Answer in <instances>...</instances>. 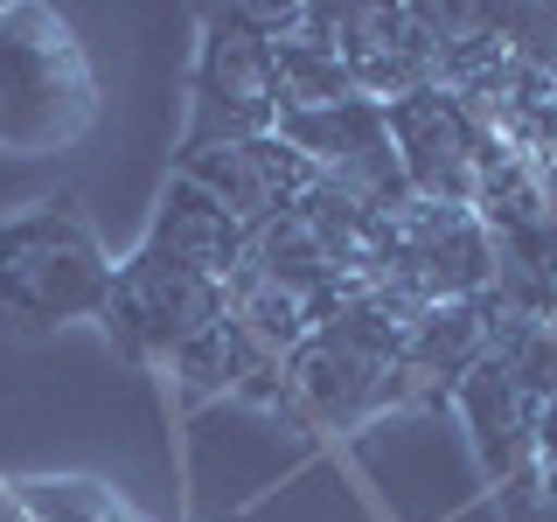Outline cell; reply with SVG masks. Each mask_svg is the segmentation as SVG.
<instances>
[{
	"label": "cell",
	"instance_id": "3957f363",
	"mask_svg": "<svg viewBox=\"0 0 557 522\" xmlns=\"http://www.w3.org/2000/svg\"><path fill=\"white\" fill-rule=\"evenodd\" d=\"M265 133H278V84H272L265 14L258 8H202L182 153L237 147V139H265Z\"/></svg>",
	"mask_w": 557,
	"mask_h": 522
},
{
	"label": "cell",
	"instance_id": "277c9868",
	"mask_svg": "<svg viewBox=\"0 0 557 522\" xmlns=\"http://www.w3.org/2000/svg\"><path fill=\"white\" fill-rule=\"evenodd\" d=\"M209 321H223V286L202 278V272L168 265L161 251H147V244H139L133 258H119L104 313H98L104 341H112L126 362H139V370H168Z\"/></svg>",
	"mask_w": 557,
	"mask_h": 522
},
{
	"label": "cell",
	"instance_id": "ba28073f",
	"mask_svg": "<svg viewBox=\"0 0 557 522\" xmlns=\"http://www.w3.org/2000/svg\"><path fill=\"white\" fill-rule=\"evenodd\" d=\"M168 376L182 383L188 397H244V405H265V411H293L286 390V356H272L251 327H237L231 313L209 321L182 356L168 362Z\"/></svg>",
	"mask_w": 557,
	"mask_h": 522
},
{
	"label": "cell",
	"instance_id": "8992f818",
	"mask_svg": "<svg viewBox=\"0 0 557 522\" xmlns=\"http://www.w3.org/2000/svg\"><path fill=\"white\" fill-rule=\"evenodd\" d=\"M174 174L182 182H196L202 196H216L231 216L244 223V231H265V223H278V216H293L300 209V196L313 188V167L293 139H278V133H265V139H237V147H196V153H174Z\"/></svg>",
	"mask_w": 557,
	"mask_h": 522
},
{
	"label": "cell",
	"instance_id": "6da1fadb",
	"mask_svg": "<svg viewBox=\"0 0 557 522\" xmlns=\"http://www.w3.org/2000/svg\"><path fill=\"white\" fill-rule=\"evenodd\" d=\"M98 126V77L70 14L42 0L0 8V153H63Z\"/></svg>",
	"mask_w": 557,
	"mask_h": 522
},
{
	"label": "cell",
	"instance_id": "7c38bea8",
	"mask_svg": "<svg viewBox=\"0 0 557 522\" xmlns=\"http://www.w3.org/2000/svg\"><path fill=\"white\" fill-rule=\"evenodd\" d=\"M0 522H28V501H22V481H0Z\"/></svg>",
	"mask_w": 557,
	"mask_h": 522
},
{
	"label": "cell",
	"instance_id": "52a82bcc",
	"mask_svg": "<svg viewBox=\"0 0 557 522\" xmlns=\"http://www.w3.org/2000/svg\"><path fill=\"white\" fill-rule=\"evenodd\" d=\"M502 300L495 293H474V300H440L411 321L405 335V405H453L474 362L495 348L502 335Z\"/></svg>",
	"mask_w": 557,
	"mask_h": 522
},
{
	"label": "cell",
	"instance_id": "7a4b0ae2",
	"mask_svg": "<svg viewBox=\"0 0 557 522\" xmlns=\"http://www.w3.org/2000/svg\"><path fill=\"white\" fill-rule=\"evenodd\" d=\"M112 272L119 265L77 196H42L0 216V321L8 327L49 335L70 321H98Z\"/></svg>",
	"mask_w": 557,
	"mask_h": 522
},
{
	"label": "cell",
	"instance_id": "8fae6325",
	"mask_svg": "<svg viewBox=\"0 0 557 522\" xmlns=\"http://www.w3.org/2000/svg\"><path fill=\"white\" fill-rule=\"evenodd\" d=\"M495 509H502V522H557V501L536 495L530 474L509 481V487H495Z\"/></svg>",
	"mask_w": 557,
	"mask_h": 522
},
{
	"label": "cell",
	"instance_id": "5b68a950",
	"mask_svg": "<svg viewBox=\"0 0 557 522\" xmlns=\"http://www.w3.org/2000/svg\"><path fill=\"white\" fill-rule=\"evenodd\" d=\"M391 119V147L397 167H405V188L418 202H446V209H474V182L495 153H509L495 133L467 112L446 84H425V91H405L383 104Z\"/></svg>",
	"mask_w": 557,
	"mask_h": 522
},
{
	"label": "cell",
	"instance_id": "4fadbf2b",
	"mask_svg": "<svg viewBox=\"0 0 557 522\" xmlns=\"http://www.w3.org/2000/svg\"><path fill=\"white\" fill-rule=\"evenodd\" d=\"M530 167H536V188H544L550 216H557V153H550V161H530Z\"/></svg>",
	"mask_w": 557,
	"mask_h": 522
},
{
	"label": "cell",
	"instance_id": "9c48e42d",
	"mask_svg": "<svg viewBox=\"0 0 557 522\" xmlns=\"http://www.w3.org/2000/svg\"><path fill=\"white\" fill-rule=\"evenodd\" d=\"M139 244L161 251L168 265H182V272L216 278V286H231L237 265L251 258V231H244L216 196H202L196 182H182V174H168V196H161V209H153V223H147Z\"/></svg>",
	"mask_w": 557,
	"mask_h": 522
},
{
	"label": "cell",
	"instance_id": "30bf717a",
	"mask_svg": "<svg viewBox=\"0 0 557 522\" xmlns=\"http://www.w3.org/2000/svg\"><path fill=\"white\" fill-rule=\"evenodd\" d=\"M22 501H28V522H139L98 481H22Z\"/></svg>",
	"mask_w": 557,
	"mask_h": 522
},
{
	"label": "cell",
	"instance_id": "5bb4252c",
	"mask_svg": "<svg viewBox=\"0 0 557 522\" xmlns=\"http://www.w3.org/2000/svg\"><path fill=\"white\" fill-rule=\"evenodd\" d=\"M530 487H536L544 501H557V467H530Z\"/></svg>",
	"mask_w": 557,
	"mask_h": 522
}]
</instances>
